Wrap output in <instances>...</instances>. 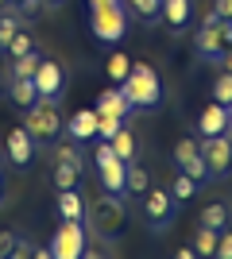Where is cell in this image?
Instances as JSON below:
<instances>
[{"instance_id":"cell-34","label":"cell","mask_w":232,"mask_h":259,"mask_svg":"<svg viewBox=\"0 0 232 259\" xmlns=\"http://www.w3.org/2000/svg\"><path fill=\"white\" fill-rule=\"evenodd\" d=\"M213 12H217L221 20H232V0H217V4H213Z\"/></svg>"},{"instance_id":"cell-18","label":"cell","mask_w":232,"mask_h":259,"mask_svg":"<svg viewBox=\"0 0 232 259\" xmlns=\"http://www.w3.org/2000/svg\"><path fill=\"white\" fill-rule=\"evenodd\" d=\"M163 20L170 27H186L190 23V0H163Z\"/></svg>"},{"instance_id":"cell-26","label":"cell","mask_w":232,"mask_h":259,"mask_svg":"<svg viewBox=\"0 0 232 259\" xmlns=\"http://www.w3.org/2000/svg\"><path fill=\"white\" fill-rule=\"evenodd\" d=\"M124 128V116H112V112H101V124H97V140H109Z\"/></svg>"},{"instance_id":"cell-19","label":"cell","mask_w":232,"mask_h":259,"mask_svg":"<svg viewBox=\"0 0 232 259\" xmlns=\"http://www.w3.org/2000/svg\"><path fill=\"white\" fill-rule=\"evenodd\" d=\"M105 74H109L112 81L120 85L124 77L132 74V58H128V54H120V51H116V54H109V62H105Z\"/></svg>"},{"instance_id":"cell-37","label":"cell","mask_w":232,"mask_h":259,"mask_svg":"<svg viewBox=\"0 0 232 259\" xmlns=\"http://www.w3.org/2000/svg\"><path fill=\"white\" fill-rule=\"evenodd\" d=\"M97 4H109V0H89V8H97Z\"/></svg>"},{"instance_id":"cell-8","label":"cell","mask_w":232,"mask_h":259,"mask_svg":"<svg viewBox=\"0 0 232 259\" xmlns=\"http://www.w3.org/2000/svg\"><path fill=\"white\" fill-rule=\"evenodd\" d=\"M31 81H35V89H39V97H55V101H62V89H66V70H62L55 58H43Z\"/></svg>"},{"instance_id":"cell-4","label":"cell","mask_w":232,"mask_h":259,"mask_svg":"<svg viewBox=\"0 0 232 259\" xmlns=\"http://www.w3.org/2000/svg\"><path fill=\"white\" fill-rule=\"evenodd\" d=\"M194 51H198V58H217L221 62L224 58V51H228V39H224V20L217 16V12H205V20H201V27H198V35H194Z\"/></svg>"},{"instance_id":"cell-25","label":"cell","mask_w":232,"mask_h":259,"mask_svg":"<svg viewBox=\"0 0 232 259\" xmlns=\"http://www.w3.org/2000/svg\"><path fill=\"white\" fill-rule=\"evenodd\" d=\"M124 4H128L140 20H155V16H163V0H124Z\"/></svg>"},{"instance_id":"cell-29","label":"cell","mask_w":232,"mask_h":259,"mask_svg":"<svg viewBox=\"0 0 232 259\" xmlns=\"http://www.w3.org/2000/svg\"><path fill=\"white\" fill-rule=\"evenodd\" d=\"M213 101H221V105H232V74L224 70L217 81H213Z\"/></svg>"},{"instance_id":"cell-33","label":"cell","mask_w":232,"mask_h":259,"mask_svg":"<svg viewBox=\"0 0 232 259\" xmlns=\"http://www.w3.org/2000/svg\"><path fill=\"white\" fill-rule=\"evenodd\" d=\"M16 240H20V236H16V232H0V259L16 251Z\"/></svg>"},{"instance_id":"cell-40","label":"cell","mask_w":232,"mask_h":259,"mask_svg":"<svg viewBox=\"0 0 232 259\" xmlns=\"http://www.w3.org/2000/svg\"><path fill=\"white\" fill-rule=\"evenodd\" d=\"M228 124H232V105H228Z\"/></svg>"},{"instance_id":"cell-15","label":"cell","mask_w":232,"mask_h":259,"mask_svg":"<svg viewBox=\"0 0 232 259\" xmlns=\"http://www.w3.org/2000/svg\"><path fill=\"white\" fill-rule=\"evenodd\" d=\"M8 97L16 101L20 108H27V105H35L39 89H35V81H31V77H12V85H8Z\"/></svg>"},{"instance_id":"cell-14","label":"cell","mask_w":232,"mask_h":259,"mask_svg":"<svg viewBox=\"0 0 232 259\" xmlns=\"http://www.w3.org/2000/svg\"><path fill=\"white\" fill-rule=\"evenodd\" d=\"M93 108H97V112H112V116H124V120L132 116V101H128V93H124L120 85L105 89V93L97 97V105H93Z\"/></svg>"},{"instance_id":"cell-10","label":"cell","mask_w":232,"mask_h":259,"mask_svg":"<svg viewBox=\"0 0 232 259\" xmlns=\"http://www.w3.org/2000/svg\"><path fill=\"white\" fill-rule=\"evenodd\" d=\"M4 155H8V162H16V166H27V162L35 159V136L27 128H12L8 140H4Z\"/></svg>"},{"instance_id":"cell-2","label":"cell","mask_w":232,"mask_h":259,"mask_svg":"<svg viewBox=\"0 0 232 259\" xmlns=\"http://www.w3.org/2000/svg\"><path fill=\"white\" fill-rule=\"evenodd\" d=\"M89 27L101 43H120L124 31H128V4L124 0H109V4H97L89 8Z\"/></svg>"},{"instance_id":"cell-32","label":"cell","mask_w":232,"mask_h":259,"mask_svg":"<svg viewBox=\"0 0 232 259\" xmlns=\"http://www.w3.org/2000/svg\"><path fill=\"white\" fill-rule=\"evenodd\" d=\"M217 259H232V232L217 236Z\"/></svg>"},{"instance_id":"cell-20","label":"cell","mask_w":232,"mask_h":259,"mask_svg":"<svg viewBox=\"0 0 232 259\" xmlns=\"http://www.w3.org/2000/svg\"><path fill=\"white\" fill-rule=\"evenodd\" d=\"M39 62H43V54H39V51H27L23 58H12V77H35Z\"/></svg>"},{"instance_id":"cell-1","label":"cell","mask_w":232,"mask_h":259,"mask_svg":"<svg viewBox=\"0 0 232 259\" xmlns=\"http://www.w3.org/2000/svg\"><path fill=\"white\" fill-rule=\"evenodd\" d=\"M120 89L128 93L132 108H155L163 101V81L155 74V66H147V62H132V74L120 81Z\"/></svg>"},{"instance_id":"cell-16","label":"cell","mask_w":232,"mask_h":259,"mask_svg":"<svg viewBox=\"0 0 232 259\" xmlns=\"http://www.w3.org/2000/svg\"><path fill=\"white\" fill-rule=\"evenodd\" d=\"M16 31H23V20H20V12H12V4H8V8H0V51H8Z\"/></svg>"},{"instance_id":"cell-41","label":"cell","mask_w":232,"mask_h":259,"mask_svg":"<svg viewBox=\"0 0 232 259\" xmlns=\"http://www.w3.org/2000/svg\"><path fill=\"white\" fill-rule=\"evenodd\" d=\"M43 4H58V0H43Z\"/></svg>"},{"instance_id":"cell-39","label":"cell","mask_w":232,"mask_h":259,"mask_svg":"<svg viewBox=\"0 0 232 259\" xmlns=\"http://www.w3.org/2000/svg\"><path fill=\"white\" fill-rule=\"evenodd\" d=\"M8 4H12V0H0V8H8Z\"/></svg>"},{"instance_id":"cell-17","label":"cell","mask_w":232,"mask_h":259,"mask_svg":"<svg viewBox=\"0 0 232 259\" xmlns=\"http://www.w3.org/2000/svg\"><path fill=\"white\" fill-rule=\"evenodd\" d=\"M58 213L70 217V221H81V217H85V201L77 197V190H58Z\"/></svg>"},{"instance_id":"cell-31","label":"cell","mask_w":232,"mask_h":259,"mask_svg":"<svg viewBox=\"0 0 232 259\" xmlns=\"http://www.w3.org/2000/svg\"><path fill=\"white\" fill-rule=\"evenodd\" d=\"M55 162H74L77 170H85V159L77 155V147H74V143H62V147L55 151Z\"/></svg>"},{"instance_id":"cell-5","label":"cell","mask_w":232,"mask_h":259,"mask_svg":"<svg viewBox=\"0 0 232 259\" xmlns=\"http://www.w3.org/2000/svg\"><path fill=\"white\" fill-rule=\"evenodd\" d=\"M47 248H51V255H55V259H77V255H85V225L62 217V225L55 228V236H51Z\"/></svg>"},{"instance_id":"cell-13","label":"cell","mask_w":232,"mask_h":259,"mask_svg":"<svg viewBox=\"0 0 232 259\" xmlns=\"http://www.w3.org/2000/svg\"><path fill=\"white\" fill-rule=\"evenodd\" d=\"M198 132L201 136H224V132H228V105L209 101V105L201 108V116H198Z\"/></svg>"},{"instance_id":"cell-6","label":"cell","mask_w":232,"mask_h":259,"mask_svg":"<svg viewBox=\"0 0 232 259\" xmlns=\"http://www.w3.org/2000/svg\"><path fill=\"white\" fill-rule=\"evenodd\" d=\"M89 217H93V228H97L101 236H116L124 225V205H120V194H105L93 197L89 201Z\"/></svg>"},{"instance_id":"cell-9","label":"cell","mask_w":232,"mask_h":259,"mask_svg":"<svg viewBox=\"0 0 232 259\" xmlns=\"http://www.w3.org/2000/svg\"><path fill=\"white\" fill-rule=\"evenodd\" d=\"M174 162H178V170H182V174L198 178V182H205V178H209V170H205V159H201V143H194V140H178Z\"/></svg>"},{"instance_id":"cell-23","label":"cell","mask_w":232,"mask_h":259,"mask_svg":"<svg viewBox=\"0 0 232 259\" xmlns=\"http://www.w3.org/2000/svg\"><path fill=\"white\" fill-rule=\"evenodd\" d=\"M224 221H228V205H221V201H213V205L201 209V225L205 228H217V232H221Z\"/></svg>"},{"instance_id":"cell-27","label":"cell","mask_w":232,"mask_h":259,"mask_svg":"<svg viewBox=\"0 0 232 259\" xmlns=\"http://www.w3.org/2000/svg\"><path fill=\"white\" fill-rule=\"evenodd\" d=\"M170 194H174L178 201H190V197L198 194V178H190V174L178 170V182H174V190H170Z\"/></svg>"},{"instance_id":"cell-35","label":"cell","mask_w":232,"mask_h":259,"mask_svg":"<svg viewBox=\"0 0 232 259\" xmlns=\"http://www.w3.org/2000/svg\"><path fill=\"white\" fill-rule=\"evenodd\" d=\"M12 4H20V8L31 16V12H39V4H43V0H12Z\"/></svg>"},{"instance_id":"cell-21","label":"cell","mask_w":232,"mask_h":259,"mask_svg":"<svg viewBox=\"0 0 232 259\" xmlns=\"http://www.w3.org/2000/svg\"><path fill=\"white\" fill-rule=\"evenodd\" d=\"M81 174H85V170H77L74 162H55V186H58V190H74Z\"/></svg>"},{"instance_id":"cell-30","label":"cell","mask_w":232,"mask_h":259,"mask_svg":"<svg viewBox=\"0 0 232 259\" xmlns=\"http://www.w3.org/2000/svg\"><path fill=\"white\" fill-rule=\"evenodd\" d=\"M128 194H147V170L128 162Z\"/></svg>"},{"instance_id":"cell-22","label":"cell","mask_w":232,"mask_h":259,"mask_svg":"<svg viewBox=\"0 0 232 259\" xmlns=\"http://www.w3.org/2000/svg\"><path fill=\"white\" fill-rule=\"evenodd\" d=\"M112 151L120 155L124 162H132V159H135V136H132L128 128H120L116 136H112Z\"/></svg>"},{"instance_id":"cell-28","label":"cell","mask_w":232,"mask_h":259,"mask_svg":"<svg viewBox=\"0 0 232 259\" xmlns=\"http://www.w3.org/2000/svg\"><path fill=\"white\" fill-rule=\"evenodd\" d=\"M27 51H35V39L27 31H16V35H12V43H8V54H12V58H23Z\"/></svg>"},{"instance_id":"cell-11","label":"cell","mask_w":232,"mask_h":259,"mask_svg":"<svg viewBox=\"0 0 232 259\" xmlns=\"http://www.w3.org/2000/svg\"><path fill=\"white\" fill-rule=\"evenodd\" d=\"M144 209H147V217L155 221V228L163 232L166 221H170V209H174V194H170V190H147V194H144Z\"/></svg>"},{"instance_id":"cell-12","label":"cell","mask_w":232,"mask_h":259,"mask_svg":"<svg viewBox=\"0 0 232 259\" xmlns=\"http://www.w3.org/2000/svg\"><path fill=\"white\" fill-rule=\"evenodd\" d=\"M97 124H101V112H97V108H81V112H74V116L66 120V136L74 143L97 140Z\"/></svg>"},{"instance_id":"cell-24","label":"cell","mask_w":232,"mask_h":259,"mask_svg":"<svg viewBox=\"0 0 232 259\" xmlns=\"http://www.w3.org/2000/svg\"><path fill=\"white\" fill-rule=\"evenodd\" d=\"M217 236H221L217 228H205V225H201V228H198V236H194V248H198V255H217Z\"/></svg>"},{"instance_id":"cell-36","label":"cell","mask_w":232,"mask_h":259,"mask_svg":"<svg viewBox=\"0 0 232 259\" xmlns=\"http://www.w3.org/2000/svg\"><path fill=\"white\" fill-rule=\"evenodd\" d=\"M221 62H224V70H228V74H232V47H228V51H224V58H221Z\"/></svg>"},{"instance_id":"cell-38","label":"cell","mask_w":232,"mask_h":259,"mask_svg":"<svg viewBox=\"0 0 232 259\" xmlns=\"http://www.w3.org/2000/svg\"><path fill=\"white\" fill-rule=\"evenodd\" d=\"M0 201H4V178H0Z\"/></svg>"},{"instance_id":"cell-3","label":"cell","mask_w":232,"mask_h":259,"mask_svg":"<svg viewBox=\"0 0 232 259\" xmlns=\"http://www.w3.org/2000/svg\"><path fill=\"white\" fill-rule=\"evenodd\" d=\"M23 128L31 132L35 140H55L58 132L66 128L58 116V101L55 97H35V105L23 108Z\"/></svg>"},{"instance_id":"cell-7","label":"cell","mask_w":232,"mask_h":259,"mask_svg":"<svg viewBox=\"0 0 232 259\" xmlns=\"http://www.w3.org/2000/svg\"><path fill=\"white\" fill-rule=\"evenodd\" d=\"M201 159H205V170L209 178H224L232 170V136H201Z\"/></svg>"}]
</instances>
